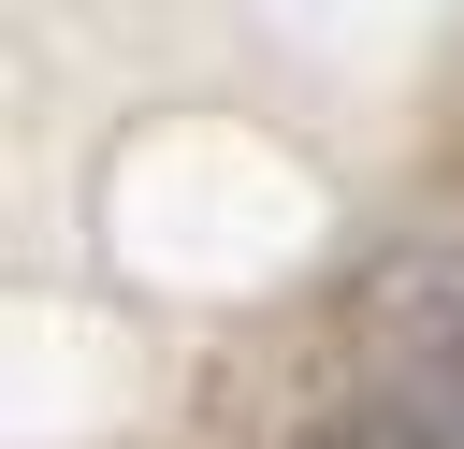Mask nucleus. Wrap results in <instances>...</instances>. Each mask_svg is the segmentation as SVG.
I'll use <instances>...</instances> for the list:
<instances>
[{
  "label": "nucleus",
  "mask_w": 464,
  "mask_h": 449,
  "mask_svg": "<svg viewBox=\"0 0 464 449\" xmlns=\"http://www.w3.org/2000/svg\"><path fill=\"white\" fill-rule=\"evenodd\" d=\"M319 449H464V348H420V362L362 377Z\"/></svg>",
  "instance_id": "1"
}]
</instances>
